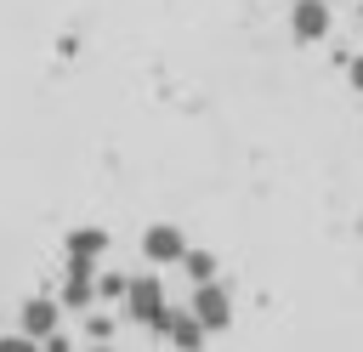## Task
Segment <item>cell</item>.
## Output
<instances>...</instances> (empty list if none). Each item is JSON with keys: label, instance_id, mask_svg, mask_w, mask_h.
I'll list each match as a JSON object with an SVG mask.
<instances>
[{"label": "cell", "instance_id": "10", "mask_svg": "<svg viewBox=\"0 0 363 352\" xmlns=\"http://www.w3.org/2000/svg\"><path fill=\"white\" fill-rule=\"evenodd\" d=\"M125 290H130L125 273H96V301H125Z\"/></svg>", "mask_w": 363, "mask_h": 352}, {"label": "cell", "instance_id": "13", "mask_svg": "<svg viewBox=\"0 0 363 352\" xmlns=\"http://www.w3.org/2000/svg\"><path fill=\"white\" fill-rule=\"evenodd\" d=\"M40 346H45V352H68V335H62V329H51V335H45Z\"/></svg>", "mask_w": 363, "mask_h": 352}, {"label": "cell", "instance_id": "11", "mask_svg": "<svg viewBox=\"0 0 363 352\" xmlns=\"http://www.w3.org/2000/svg\"><path fill=\"white\" fill-rule=\"evenodd\" d=\"M85 341H96V346L113 341V318H108V312H91V318H85Z\"/></svg>", "mask_w": 363, "mask_h": 352}, {"label": "cell", "instance_id": "12", "mask_svg": "<svg viewBox=\"0 0 363 352\" xmlns=\"http://www.w3.org/2000/svg\"><path fill=\"white\" fill-rule=\"evenodd\" d=\"M346 85L363 91V57H346Z\"/></svg>", "mask_w": 363, "mask_h": 352}, {"label": "cell", "instance_id": "14", "mask_svg": "<svg viewBox=\"0 0 363 352\" xmlns=\"http://www.w3.org/2000/svg\"><path fill=\"white\" fill-rule=\"evenodd\" d=\"M357 11H363V0H357Z\"/></svg>", "mask_w": 363, "mask_h": 352}, {"label": "cell", "instance_id": "4", "mask_svg": "<svg viewBox=\"0 0 363 352\" xmlns=\"http://www.w3.org/2000/svg\"><path fill=\"white\" fill-rule=\"evenodd\" d=\"M142 255H147L153 267H182V255H187L182 227H176V221H153V227L142 233Z\"/></svg>", "mask_w": 363, "mask_h": 352}, {"label": "cell", "instance_id": "5", "mask_svg": "<svg viewBox=\"0 0 363 352\" xmlns=\"http://www.w3.org/2000/svg\"><path fill=\"white\" fill-rule=\"evenodd\" d=\"M199 318H204V329L216 335V329H227L233 324V295L216 284V278H204V284H193V301H187Z\"/></svg>", "mask_w": 363, "mask_h": 352}, {"label": "cell", "instance_id": "8", "mask_svg": "<svg viewBox=\"0 0 363 352\" xmlns=\"http://www.w3.org/2000/svg\"><path fill=\"white\" fill-rule=\"evenodd\" d=\"M68 255L102 261V255H108V227H74V233H68Z\"/></svg>", "mask_w": 363, "mask_h": 352}, {"label": "cell", "instance_id": "7", "mask_svg": "<svg viewBox=\"0 0 363 352\" xmlns=\"http://www.w3.org/2000/svg\"><path fill=\"white\" fill-rule=\"evenodd\" d=\"M57 318H62V301H51V295H34V301H23V335L45 341V335L57 329Z\"/></svg>", "mask_w": 363, "mask_h": 352}, {"label": "cell", "instance_id": "2", "mask_svg": "<svg viewBox=\"0 0 363 352\" xmlns=\"http://www.w3.org/2000/svg\"><path fill=\"white\" fill-rule=\"evenodd\" d=\"M96 267L102 261H91V255H68V267H62V312H85V307H96Z\"/></svg>", "mask_w": 363, "mask_h": 352}, {"label": "cell", "instance_id": "6", "mask_svg": "<svg viewBox=\"0 0 363 352\" xmlns=\"http://www.w3.org/2000/svg\"><path fill=\"white\" fill-rule=\"evenodd\" d=\"M204 335H210V329H204V318H199L193 307H170V318H164V329H159V341H170V346H182V352H187V346H204Z\"/></svg>", "mask_w": 363, "mask_h": 352}, {"label": "cell", "instance_id": "1", "mask_svg": "<svg viewBox=\"0 0 363 352\" xmlns=\"http://www.w3.org/2000/svg\"><path fill=\"white\" fill-rule=\"evenodd\" d=\"M119 307H125V318H136L147 335H159V329H164V318H170V295H164L159 273H136Z\"/></svg>", "mask_w": 363, "mask_h": 352}, {"label": "cell", "instance_id": "9", "mask_svg": "<svg viewBox=\"0 0 363 352\" xmlns=\"http://www.w3.org/2000/svg\"><path fill=\"white\" fill-rule=\"evenodd\" d=\"M182 267H187V278H193V284L216 278V255H210V250H187V255H182Z\"/></svg>", "mask_w": 363, "mask_h": 352}, {"label": "cell", "instance_id": "3", "mask_svg": "<svg viewBox=\"0 0 363 352\" xmlns=\"http://www.w3.org/2000/svg\"><path fill=\"white\" fill-rule=\"evenodd\" d=\"M329 34H335L329 0H295V6H289V40H295V45H318V40H329Z\"/></svg>", "mask_w": 363, "mask_h": 352}]
</instances>
